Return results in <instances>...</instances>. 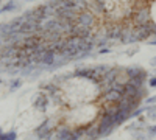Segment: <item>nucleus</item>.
<instances>
[{
  "instance_id": "obj_1",
  "label": "nucleus",
  "mask_w": 156,
  "mask_h": 140,
  "mask_svg": "<svg viewBox=\"0 0 156 140\" xmlns=\"http://www.w3.org/2000/svg\"><path fill=\"white\" fill-rule=\"evenodd\" d=\"M131 23L134 25V27L151 23V11H150V8L148 6H137L131 14Z\"/></svg>"
},
{
  "instance_id": "obj_2",
  "label": "nucleus",
  "mask_w": 156,
  "mask_h": 140,
  "mask_svg": "<svg viewBox=\"0 0 156 140\" xmlns=\"http://www.w3.org/2000/svg\"><path fill=\"white\" fill-rule=\"evenodd\" d=\"M34 135L39 140H51V138H53V135H55V126H53L51 118H47V120H44L41 125H39L36 128V131H34Z\"/></svg>"
},
{
  "instance_id": "obj_3",
  "label": "nucleus",
  "mask_w": 156,
  "mask_h": 140,
  "mask_svg": "<svg viewBox=\"0 0 156 140\" xmlns=\"http://www.w3.org/2000/svg\"><path fill=\"white\" fill-rule=\"evenodd\" d=\"M75 23L83 25V27H87V28H92V30H94V27L97 25V17H95V14H94L92 11L86 9V11L78 12V17H76Z\"/></svg>"
},
{
  "instance_id": "obj_4",
  "label": "nucleus",
  "mask_w": 156,
  "mask_h": 140,
  "mask_svg": "<svg viewBox=\"0 0 156 140\" xmlns=\"http://www.w3.org/2000/svg\"><path fill=\"white\" fill-rule=\"evenodd\" d=\"M122 98H123V94L120 90H115L112 87L103 90V94H101V100L105 101L106 104H117Z\"/></svg>"
},
{
  "instance_id": "obj_5",
  "label": "nucleus",
  "mask_w": 156,
  "mask_h": 140,
  "mask_svg": "<svg viewBox=\"0 0 156 140\" xmlns=\"http://www.w3.org/2000/svg\"><path fill=\"white\" fill-rule=\"evenodd\" d=\"M94 30L92 28H87V27H83V25H78V23H73V28H72V34L73 36H78L84 41H89L90 37L94 36Z\"/></svg>"
},
{
  "instance_id": "obj_6",
  "label": "nucleus",
  "mask_w": 156,
  "mask_h": 140,
  "mask_svg": "<svg viewBox=\"0 0 156 140\" xmlns=\"http://www.w3.org/2000/svg\"><path fill=\"white\" fill-rule=\"evenodd\" d=\"M51 140H75L73 137V129L67 128V126H61V128L55 129V135Z\"/></svg>"
},
{
  "instance_id": "obj_7",
  "label": "nucleus",
  "mask_w": 156,
  "mask_h": 140,
  "mask_svg": "<svg viewBox=\"0 0 156 140\" xmlns=\"http://www.w3.org/2000/svg\"><path fill=\"white\" fill-rule=\"evenodd\" d=\"M134 31H136V34L139 37V41H148V37L151 36V23L134 27Z\"/></svg>"
},
{
  "instance_id": "obj_8",
  "label": "nucleus",
  "mask_w": 156,
  "mask_h": 140,
  "mask_svg": "<svg viewBox=\"0 0 156 140\" xmlns=\"http://www.w3.org/2000/svg\"><path fill=\"white\" fill-rule=\"evenodd\" d=\"M33 106H34L37 111L45 112V111H47V106H48V95H47V94H37Z\"/></svg>"
},
{
  "instance_id": "obj_9",
  "label": "nucleus",
  "mask_w": 156,
  "mask_h": 140,
  "mask_svg": "<svg viewBox=\"0 0 156 140\" xmlns=\"http://www.w3.org/2000/svg\"><path fill=\"white\" fill-rule=\"evenodd\" d=\"M55 58H56V53L47 50V52L41 56V62H39V66L44 67V69H50L51 66H53V62H55Z\"/></svg>"
},
{
  "instance_id": "obj_10",
  "label": "nucleus",
  "mask_w": 156,
  "mask_h": 140,
  "mask_svg": "<svg viewBox=\"0 0 156 140\" xmlns=\"http://www.w3.org/2000/svg\"><path fill=\"white\" fill-rule=\"evenodd\" d=\"M125 75L128 76V80H131V78H137V76H144L148 73L139 66H133V67H125Z\"/></svg>"
},
{
  "instance_id": "obj_11",
  "label": "nucleus",
  "mask_w": 156,
  "mask_h": 140,
  "mask_svg": "<svg viewBox=\"0 0 156 140\" xmlns=\"http://www.w3.org/2000/svg\"><path fill=\"white\" fill-rule=\"evenodd\" d=\"M69 5H70L75 11L81 12V11L89 9V0H69Z\"/></svg>"
},
{
  "instance_id": "obj_12",
  "label": "nucleus",
  "mask_w": 156,
  "mask_h": 140,
  "mask_svg": "<svg viewBox=\"0 0 156 140\" xmlns=\"http://www.w3.org/2000/svg\"><path fill=\"white\" fill-rule=\"evenodd\" d=\"M117 112H119V106L117 104H108L105 108H101V115H106V117H114Z\"/></svg>"
},
{
  "instance_id": "obj_13",
  "label": "nucleus",
  "mask_w": 156,
  "mask_h": 140,
  "mask_svg": "<svg viewBox=\"0 0 156 140\" xmlns=\"http://www.w3.org/2000/svg\"><path fill=\"white\" fill-rule=\"evenodd\" d=\"M128 118H129V114L119 111V112H117L115 115H114V123H115V126H120V125H123Z\"/></svg>"
},
{
  "instance_id": "obj_14",
  "label": "nucleus",
  "mask_w": 156,
  "mask_h": 140,
  "mask_svg": "<svg viewBox=\"0 0 156 140\" xmlns=\"http://www.w3.org/2000/svg\"><path fill=\"white\" fill-rule=\"evenodd\" d=\"M145 112H147V117L150 120L156 121V104H147L145 106Z\"/></svg>"
},
{
  "instance_id": "obj_15",
  "label": "nucleus",
  "mask_w": 156,
  "mask_h": 140,
  "mask_svg": "<svg viewBox=\"0 0 156 140\" xmlns=\"http://www.w3.org/2000/svg\"><path fill=\"white\" fill-rule=\"evenodd\" d=\"M17 8H20V3H17L16 0H9V2L3 6L5 12H11V11H16Z\"/></svg>"
},
{
  "instance_id": "obj_16",
  "label": "nucleus",
  "mask_w": 156,
  "mask_h": 140,
  "mask_svg": "<svg viewBox=\"0 0 156 140\" xmlns=\"http://www.w3.org/2000/svg\"><path fill=\"white\" fill-rule=\"evenodd\" d=\"M17 138V134H16V131H9V132H3L2 135H0V140H16Z\"/></svg>"
},
{
  "instance_id": "obj_17",
  "label": "nucleus",
  "mask_w": 156,
  "mask_h": 140,
  "mask_svg": "<svg viewBox=\"0 0 156 140\" xmlns=\"http://www.w3.org/2000/svg\"><path fill=\"white\" fill-rule=\"evenodd\" d=\"M134 137H136V140H151V138H153V137L148 135L147 131H145V132H144V131H137V132L134 134Z\"/></svg>"
},
{
  "instance_id": "obj_18",
  "label": "nucleus",
  "mask_w": 156,
  "mask_h": 140,
  "mask_svg": "<svg viewBox=\"0 0 156 140\" xmlns=\"http://www.w3.org/2000/svg\"><path fill=\"white\" fill-rule=\"evenodd\" d=\"M20 86H22V80H12L11 84H9V90L14 92V90H17V89H20Z\"/></svg>"
},
{
  "instance_id": "obj_19",
  "label": "nucleus",
  "mask_w": 156,
  "mask_h": 140,
  "mask_svg": "<svg viewBox=\"0 0 156 140\" xmlns=\"http://www.w3.org/2000/svg\"><path fill=\"white\" fill-rule=\"evenodd\" d=\"M145 131L148 132V135H150V137H154V135H156V125L147 126V128H145Z\"/></svg>"
},
{
  "instance_id": "obj_20",
  "label": "nucleus",
  "mask_w": 156,
  "mask_h": 140,
  "mask_svg": "<svg viewBox=\"0 0 156 140\" xmlns=\"http://www.w3.org/2000/svg\"><path fill=\"white\" fill-rule=\"evenodd\" d=\"M142 112H145V108H137L136 111H133V112H131V115H129V117H131V118H134V117H139Z\"/></svg>"
},
{
  "instance_id": "obj_21",
  "label": "nucleus",
  "mask_w": 156,
  "mask_h": 140,
  "mask_svg": "<svg viewBox=\"0 0 156 140\" xmlns=\"http://www.w3.org/2000/svg\"><path fill=\"white\" fill-rule=\"evenodd\" d=\"M145 103H147V104H156V95H153V97H148V98L145 100Z\"/></svg>"
},
{
  "instance_id": "obj_22",
  "label": "nucleus",
  "mask_w": 156,
  "mask_h": 140,
  "mask_svg": "<svg viewBox=\"0 0 156 140\" xmlns=\"http://www.w3.org/2000/svg\"><path fill=\"white\" fill-rule=\"evenodd\" d=\"M148 84H150V87H156V76H151L148 80Z\"/></svg>"
},
{
  "instance_id": "obj_23",
  "label": "nucleus",
  "mask_w": 156,
  "mask_h": 140,
  "mask_svg": "<svg viewBox=\"0 0 156 140\" xmlns=\"http://www.w3.org/2000/svg\"><path fill=\"white\" fill-rule=\"evenodd\" d=\"M98 53H100V55H105V53H109V48H108V47H103V48H98Z\"/></svg>"
},
{
  "instance_id": "obj_24",
  "label": "nucleus",
  "mask_w": 156,
  "mask_h": 140,
  "mask_svg": "<svg viewBox=\"0 0 156 140\" xmlns=\"http://www.w3.org/2000/svg\"><path fill=\"white\" fill-rule=\"evenodd\" d=\"M148 44L150 45H156V37H154V39H148Z\"/></svg>"
},
{
  "instance_id": "obj_25",
  "label": "nucleus",
  "mask_w": 156,
  "mask_h": 140,
  "mask_svg": "<svg viewBox=\"0 0 156 140\" xmlns=\"http://www.w3.org/2000/svg\"><path fill=\"white\" fill-rule=\"evenodd\" d=\"M150 64H151L153 67H156V56H154V58H153V59L150 61Z\"/></svg>"
},
{
  "instance_id": "obj_26",
  "label": "nucleus",
  "mask_w": 156,
  "mask_h": 140,
  "mask_svg": "<svg viewBox=\"0 0 156 140\" xmlns=\"http://www.w3.org/2000/svg\"><path fill=\"white\" fill-rule=\"evenodd\" d=\"M3 12H5V9H3V8H0V14H3Z\"/></svg>"
},
{
  "instance_id": "obj_27",
  "label": "nucleus",
  "mask_w": 156,
  "mask_h": 140,
  "mask_svg": "<svg viewBox=\"0 0 156 140\" xmlns=\"http://www.w3.org/2000/svg\"><path fill=\"white\" fill-rule=\"evenodd\" d=\"M3 134V131H2V128H0V135H2Z\"/></svg>"
},
{
  "instance_id": "obj_28",
  "label": "nucleus",
  "mask_w": 156,
  "mask_h": 140,
  "mask_svg": "<svg viewBox=\"0 0 156 140\" xmlns=\"http://www.w3.org/2000/svg\"><path fill=\"white\" fill-rule=\"evenodd\" d=\"M25 2H34V0H25Z\"/></svg>"
},
{
  "instance_id": "obj_29",
  "label": "nucleus",
  "mask_w": 156,
  "mask_h": 140,
  "mask_svg": "<svg viewBox=\"0 0 156 140\" xmlns=\"http://www.w3.org/2000/svg\"><path fill=\"white\" fill-rule=\"evenodd\" d=\"M98 140H108V138H98Z\"/></svg>"
},
{
  "instance_id": "obj_30",
  "label": "nucleus",
  "mask_w": 156,
  "mask_h": 140,
  "mask_svg": "<svg viewBox=\"0 0 156 140\" xmlns=\"http://www.w3.org/2000/svg\"><path fill=\"white\" fill-rule=\"evenodd\" d=\"M0 83H2V80H0Z\"/></svg>"
},
{
  "instance_id": "obj_31",
  "label": "nucleus",
  "mask_w": 156,
  "mask_h": 140,
  "mask_svg": "<svg viewBox=\"0 0 156 140\" xmlns=\"http://www.w3.org/2000/svg\"><path fill=\"white\" fill-rule=\"evenodd\" d=\"M0 2H2V0H0Z\"/></svg>"
}]
</instances>
